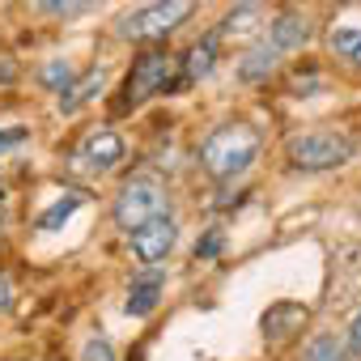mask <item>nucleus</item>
I'll return each instance as SVG.
<instances>
[{
  "instance_id": "393cba45",
  "label": "nucleus",
  "mask_w": 361,
  "mask_h": 361,
  "mask_svg": "<svg viewBox=\"0 0 361 361\" xmlns=\"http://www.w3.org/2000/svg\"><path fill=\"white\" fill-rule=\"evenodd\" d=\"M13 77H18V68H13V64H0V81H13Z\"/></svg>"
},
{
  "instance_id": "9d476101",
  "label": "nucleus",
  "mask_w": 361,
  "mask_h": 361,
  "mask_svg": "<svg viewBox=\"0 0 361 361\" xmlns=\"http://www.w3.org/2000/svg\"><path fill=\"white\" fill-rule=\"evenodd\" d=\"M272 68H276V47H272V43H255V47L243 56L238 77H243V81H259V77H268Z\"/></svg>"
},
{
  "instance_id": "dca6fc26",
  "label": "nucleus",
  "mask_w": 361,
  "mask_h": 361,
  "mask_svg": "<svg viewBox=\"0 0 361 361\" xmlns=\"http://www.w3.org/2000/svg\"><path fill=\"white\" fill-rule=\"evenodd\" d=\"M306 361H348L344 357V344L336 336H319L310 348H306Z\"/></svg>"
},
{
  "instance_id": "39448f33",
  "label": "nucleus",
  "mask_w": 361,
  "mask_h": 361,
  "mask_svg": "<svg viewBox=\"0 0 361 361\" xmlns=\"http://www.w3.org/2000/svg\"><path fill=\"white\" fill-rule=\"evenodd\" d=\"M170 73H174V60H170L166 51H145V56L132 64L128 81H123L128 102H145V98L161 94V90L170 85Z\"/></svg>"
},
{
  "instance_id": "4468645a",
  "label": "nucleus",
  "mask_w": 361,
  "mask_h": 361,
  "mask_svg": "<svg viewBox=\"0 0 361 361\" xmlns=\"http://www.w3.org/2000/svg\"><path fill=\"white\" fill-rule=\"evenodd\" d=\"M331 51L336 56H344V60H353V64H361V30L357 26H344V30H331Z\"/></svg>"
},
{
  "instance_id": "f8f14e48",
  "label": "nucleus",
  "mask_w": 361,
  "mask_h": 361,
  "mask_svg": "<svg viewBox=\"0 0 361 361\" xmlns=\"http://www.w3.org/2000/svg\"><path fill=\"white\" fill-rule=\"evenodd\" d=\"M302 323H306V306H276V310L264 314V331H268V336H289V331H298Z\"/></svg>"
},
{
  "instance_id": "0eeeda50",
  "label": "nucleus",
  "mask_w": 361,
  "mask_h": 361,
  "mask_svg": "<svg viewBox=\"0 0 361 361\" xmlns=\"http://www.w3.org/2000/svg\"><path fill=\"white\" fill-rule=\"evenodd\" d=\"M77 161H85L90 170H111L115 161H123V140H119L115 132L98 128V132H90V136L81 140V149H77Z\"/></svg>"
},
{
  "instance_id": "b1692460",
  "label": "nucleus",
  "mask_w": 361,
  "mask_h": 361,
  "mask_svg": "<svg viewBox=\"0 0 361 361\" xmlns=\"http://www.w3.org/2000/svg\"><path fill=\"white\" fill-rule=\"evenodd\" d=\"M348 331H353V348H357V357H361V314L353 319V327H348Z\"/></svg>"
},
{
  "instance_id": "5701e85b",
  "label": "nucleus",
  "mask_w": 361,
  "mask_h": 361,
  "mask_svg": "<svg viewBox=\"0 0 361 361\" xmlns=\"http://www.w3.org/2000/svg\"><path fill=\"white\" fill-rule=\"evenodd\" d=\"M217 247H221V234H217V230H213V234H209V238H204V243H200V247H196V255H213V251H217Z\"/></svg>"
},
{
  "instance_id": "f03ea898",
  "label": "nucleus",
  "mask_w": 361,
  "mask_h": 361,
  "mask_svg": "<svg viewBox=\"0 0 361 361\" xmlns=\"http://www.w3.org/2000/svg\"><path fill=\"white\" fill-rule=\"evenodd\" d=\"M353 153H357V145L348 136L323 132V128L319 132H302V136L289 140V161L298 170H336V166L353 161Z\"/></svg>"
},
{
  "instance_id": "a211bd4d",
  "label": "nucleus",
  "mask_w": 361,
  "mask_h": 361,
  "mask_svg": "<svg viewBox=\"0 0 361 361\" xmlns=\"http://www.w3.org/2000/svg\"><path fill=\"white\" fill-rule=\"evenodd\" d=\"M43 81H47L51 90H60V94H64V90L73 85V68H68L64 60H56V64H47V68H43Z\"/></svg>"
},
{
  "instance_id": "f3484780",
  "label": "nucleus",
  "mask_w": 361,
  "mask_h": 361,
  "mask_svg": "<svg viewBox=\"0 0 361 361\" xmlns=\"http://www.w3.org/2000/svg\"><path fill=\"white\" fill-rule=\"evenodd\" d=\"M255 18H259V9H255V5H243V9H234V13L221 22V35H243V30H251L247 22H255Z\"/></svg>"
},
{
  "instance_id": "aec40b11",
  "label": "nucleus",
  "mask_w": 361,
  "mask_h": 361,
  "mask_svg": "<svg viewBox=\"0 0 361 361\" xmlns=\"http://www.w3.org/2000/svg\"><path fill=\"white\" fill-rule=\"evenodd\" d=\"M90 5H81V0H73V5H43V13H56V18H73V13H85Z\"/></svg>"
},
{
  "instance_id": "6e6552de",
  "label": "nucleus",
  "mask_w": 361,
  "mask_h": 361,
  "mask_svg": "<svg viewBox=\"0 0 361 361\" xmlns=\"http://www.w3.org/2000/svg\"><path fill=\"white\" fill-rule=\"evenodd\" d=\"M310 39V22L302 13H281L272 22V47L276 51H289V47H302Z\"/></svg>"
},
{
  "instance_id": "6ab92c4d",
  "label": "nucleus",
  "mask_w": 361,
  "mask_h": 361,
  "mask_svg": "<svg viewBox=\"0 0 361 361\" xmlns=\"http://www.w3.org/2000/svg\"><path fill=\"white\" fill-rule=\"evenodd\" d=\"M85 361H115V348L106 340H90L85 344Z\"/></svg>"
},
{
  "instance_id": "ddd939ff",
  "label": "nucleus",
  "mask_w": 361,
  "mask_h": 361,
  "mask_svg": "<svg viewBox=\"0 0 361 361\" xmlns=\"http://www.w3.org/2000/svg\"><path fill=\"white\" fill-rule=\"evenodd\" d=\"M77 209H81V192H64V196H60V200H56V204L39 217V230H47V234H51V230H56L60 221H68Z\"/></svg>"
},
{
  "instance_id": "1a4fd4ad",
  "label": "nucleus",
  "mask_w": 361,
  "mask_h": 361,
  "mask_svg": "<svg viewBox=\"0 0 361 361\" xmlns=\"http://www.w3.org/2000/svg\"><path fill=\"white\" fill-rule=\"evenodd\" d=\"M98 90H102V68H90L81 81H73V85L60 94V111H64V115H73V111H77V106H85Z\"/></svg>"
},
{
  "instance_id": "4be33fe9",
  "label": "nucleus",
  "mask_w": 361,
  "mask_h": 361,
  "mask_svg": "<svg viewBox=\"0 0 361 361\" xmlns=\"http://www.w3.org/2000/svg\"><path fill=\"white\" fill-rule=\"evenodd\" d=\"M13 306V285H9V276L0 272V310H9Z\"/></svg>"
},
{
  "instance_id": "f257e3e1",
  "label": "nucleus",
  "mask_w": 361,
  "mask_h": 361,
  "mask_svg": "<svg viewBox=\"0 0 361 361\" xmlns=\"http://www.w3.org/2000/svg\"><path fill=\"white\" fill-rule=\"evenodd\" d=\"M255 153H259L255 128H247V123H226V128H217V132L200 145V166H204L213 178L230 183V178H238V174L255 161Z\"/></svg>"
},
{
  "instance_id": "412c9836",
  "label": "nucleus",
  "mask_w": 361,
  "mask_h": 361,
  "mask_svg": "<svg viewBox=\"0 0 361 361\" xmlns=\"http://www.w3.org/2000/svg\"><path fill=\"white\" fill-rule=\"evenodd\" d=\"M26 136H30L26 128H13V132H0V149H9V145H22Z\"/></svg>"
},
{
  "instance_id": "7ed1b4c3",
  "label": "nucleus",
  "mask_w": 361,
  "mask_h": 361,
  "mask_svg": "<svg viewBox=\"0 0 361 361\" xmlns=\"http://www.w3.org/2000/svg\"><path fill=\"white\" fill-rule=\"evenodd\" d=\"M157 217H170L166 188L153 183V178H132V183H123V192L115 196V221L132 234V230H140L145 221H157Z\"/></svg>"
},
{
  "instance_id": "20e7f679",
  "label": "nucleus",
  "mask_w": 361,
  "mask_h": 361,
  "mask_svg": "<svg viewBox=\"0 0 361 361\" xmlns=\"http://www.w3.org/2000/svg\"><path fill=\"white\" fill-rule=\"evenodd\" d=\"M188 13H192L188 0H170V5H145V9H136V13H128V18L119 22V35H123V39H136V43H145V39H166Z\"/></svg>"
},
{
  "instance_id": "423d86ee",
  "label": "nucleus",
  "mask_w": 361,
  "mask_h": 361,
  "mask_svg": "<svg viewBox=\"0 0 361 361\" xmlns=\"http://www.w3.org/2000/svg\"><path fill=\"white\" fill-rule=\"evenodd\" d=\"M174 238H178V226H174V217L145 221L140 230H132V234H128V243H132L136 259H145V264H157V259H166V255H170V247H174Z\"/></svg>"
},
{
  "instance_id": "9b49d317",
  "label": "nucleus",
  "mask_w": 361,
  "mask_h": 361,
  "mask_svg": "<svg viewBox=\"0 0 361 361\" xmlns=\"http://www.w3.org/2000/svg\"><path fill=\"white\" fill-rule=\"evenodd\" d=\"M157 298H161V276H145V281H136L132 285V293H128V314H149L153 306H157Z\"/></svg>"
},
{
  "instance_id": "2eb2a0df",
  "label": "nucleus",
  "mask_w": 361,
  "mask_h": 361,
  "mask_svg": "<svg viewBox=\"0 0 361 361\" xmlns=\"http://www.w3.org/2000/svg\"><path fill=\"white\" fill-rule=\"evenodd\" d=\"M213 56H217V43H213V39L196 43V47L188 51V77H209V73H213Z\"/></svg>"
}]
</instances>
